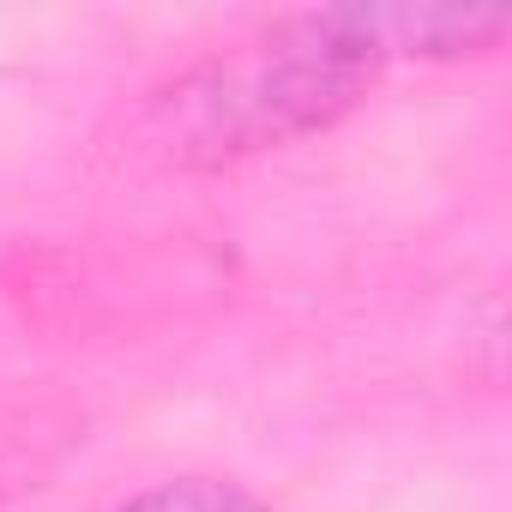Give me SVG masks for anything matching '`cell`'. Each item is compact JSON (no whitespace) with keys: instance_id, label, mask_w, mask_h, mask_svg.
I'll return each mask as SVG.
<instances>
[{"instance_id":"1","label":"cell","mask_w":512,"mask_h":512,"mask_svg":"<svg viewBox=\"0 0 512 512\" xmlns=\"http://www.w3.org/2000/svg\"><path fill=\"white\" fill-rule=\"evenodd\" d=\"M380 73L350 7L284 13L260 37L151 85L127 121V145L157 169H229L332 133Z\"/></svg>"},{"instance_id":"2","label":"cell","mask_w":512,"mask_h":512,"mask_svg":"<svg viewBox=\"0 0 512 512\" xmlns=\"http://www.w3.org/2000/svg\"><path fill=\"white\" fill-rule=\"evenodd\" d=\"M103 512H272L266 494H253L247 482L235 476H169V482H151V488H133L121 500H109Z\"/></svg>"}]
</instances>
